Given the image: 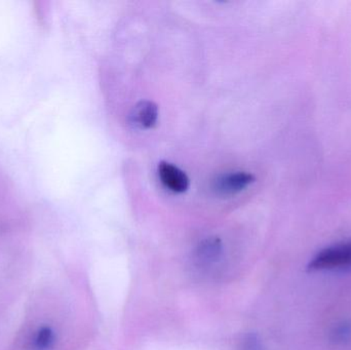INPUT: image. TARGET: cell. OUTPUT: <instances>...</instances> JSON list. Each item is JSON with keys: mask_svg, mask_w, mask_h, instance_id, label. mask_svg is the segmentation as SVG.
Returning a JSON list of instances; mask_svg holds the SVG:
<instances>
[{"mask_svg": "<svg viewBox=\"0 0 351 350\" xmlns=\"http://www.w3.org/2000/svg\"><path fill=\"white\" fill-rule=\"evenodd\" d=\"M223 247L220 240L216 238H206L196 249V260L204 265L216 263L222 256Z\"/></svg>", "mask_w": 351, "mask_h": 350, "instance_id": "5", "label": "cell"}, {"mask_svg": "<svg viewBox=\"0 0 351 350\" xmlns=\"http://www.w3.org/2000/svg\"><path fill=\"white\" fill-rule=\"evenodd\" d=\"M158 176L162 184L173 192L183 193L189 188L187 175L170 162H162L158 164Z\"/></svg>", "mask_w": 351, "mask_h": 350, "instance_id": "3", "label": "cell"}, {"mask_svg": "<svg viewBox=\"0 0 351 350\" xmlns=\"http://www.w3.org/2000/svg\"><path fill=\"white\" fill-rule=\"evenodd\" d=\"M158 107L152 101L138 103L130 114L132 125L141 129H152L158 123Z\"/></svg>", "mask_w": 351, "mask_h": 350, "instance_id": "4", "label": "cell"}, {"mask_svg": "<svg viewBox=\"0 0 351 350\" xmlns=\"http://www.w3.org/2000/svg\"><path fill=\"white\" fill-rule=\"evenodd\" d=\"M336 339L338 340H346L351 335V327L348 325H342L336 329L335 333Z\"/></svg>", "mask_w": 351, "mask_h": 350, "instance_id": "8", "label": "cell"}, {"mask_svg": "<svg viewBox=\"0 0 351 350\" xmlns=\"http://www.w3.org/2000/svg\"><path fill=\"white\" fill-rule=\"evenodd\" d=\"M255 182V176L245 172L229 173L219 176L214 181V190L220 195H232Z\"/></svg>", "mask_w": 351, "mask_h": 350, "instance_id": "2", "label": "cell"}, {"mask_svg": "<svg viewBox=\"0 0 351 350\" xmlns=\"http://www.w3.org/2000/svg\"><path fill=\"white\" fill-rule=\"evenodd\" d=\"M32 341L33 350L51 349L55 345V332L51 327L43 326L36 331Z\"/></svg>", "mask_w": 351, "mask_h": 350, "instance_id": "6", "label": "cell"}, {"mask_svg": "<svg viewBox=\"0 0 351 350\" xmlns=\"http://www.w3.org/2000/svg\"><path fill=\"white\" fill-rule=\"evenodd\" d=\"M239 350H263V347L255 334H249L241 341Z\"/></svg>", "mask_w": 351, "mask_h": 350, "instance_id": "7", "label": "cell"}, {"mask_svg": "<svg viewBox=\"0 0 351 350\" xmlns=\"http://www.w3.org/2000/svg\"><path fill=\"white\" fill-rule=\"evenodd\" d=\"M311 271L351 269V240L338 242L319 251L308 265Z\"/></svg>", "mask_w": 351, "mask_h": 350, "instance_id": "1", "label": "cell"}]
</instances>
